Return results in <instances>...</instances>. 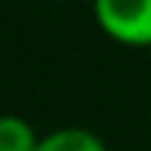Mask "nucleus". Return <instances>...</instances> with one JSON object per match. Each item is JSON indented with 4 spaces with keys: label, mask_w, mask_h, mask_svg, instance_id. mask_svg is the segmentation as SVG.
<instances>
[{
    "label": "nucleus",
    "mask_w": 151,
    "mask_h": 151,
    "mask_svg": "<svg viewBox=\"0 0 151 151\" xmlns=\"http://www.w3.org/2000/svg\"><path fill=\"white\" fill-rule=\"evenodd\" d=\"M91 13L120 47H151V0H91Z\"/></svg>",
    "instance_id": "nucleus-1"
},
{
    "label": "nucleus",
    "mask_w": 151,
    "mask_h": 151,
    "mask_svg": "<svg viewBox=\"0 0 151 151\" xmlns=\"http://www.w3.org/2000/svg\"><path fill=\"white\" fill-rule=\"evenodd\" d=\"M35 151H107V145L88 126H60L44 132Z\"/></svg>",
    "instance_id": "nucleus-2"
},
{
    "label": "nucleus",
    "mask_w": 151,
    "mask_h": 151,
    "mask_svg": "<svg viewBox=\"0 0 151 151\" xmlns=\"http://www.w3.org/2000/svg\"><path fill=\"white\" fill-rule=\"evenodd\" d=\"M41 135L19 113H0V151H35Z\"/></svg>",
    "instance_id": "nucleus-3"
}]
</instances>
